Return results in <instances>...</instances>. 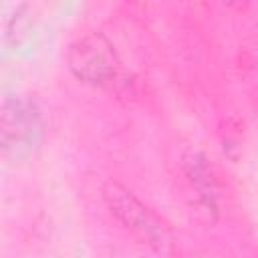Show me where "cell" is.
Segmentation results:
<instances>
[{
    "label": "cell",
    "instance_id": "cell-2",
    "mask_svg": "<svg viewBox=\"0 0 258 258\" xmlns=\"http://www.w3.org/2000/svg\"><path fill=\"white\" fill-rule=\"evenodd\" d=\"M44 121L34 99L24 95L8 97L2 105V149L8 157L22 159L34 151L42 137Z\"/></svg>",
    "mask_w": 258,
    "mask_h": 258
},
{
    "label": "cell",
    "instance_id": "cell-3",
    "mask_svg": "<svg viewBox=\"0 0 258 258\" xmlns=\"http://www.w3.org/2000/svg\"><path fill=\"white\" fill-rule=\"evenodd\" d=\"M69 69L79 81L105 87L117 79L121 62L113 44L101 32H91L71 44Z\"/></svg>",
    "mask_w": 258,
    "mask_h": 258
},
{
    "label": "cell",
    "instance_id": "cell-4",
    "mask_svg": "<svg viewBox=\"0 0 258 258\" xmlns=\"http://www.w3.org/2000/svg\"><path fill=\"white\" fill-rule=\"evenodd\" d=\"M183 167H185V175H187L189 183L194 185V189L198 191L200 200L210 210H216L218 185L214 181V175H212L210 167L206 165V159L198 153H189V155L183 157Z\"/></svg>",
    "mask_w": 258,
    "mask_h": 258
},
{
    "label": "cell",
    "instance_id": "cell-1",
    "mask_svg": "<svg viewBox=\"0 0 258 258\" xmlns=\"http://www.w3.org/2000/svg\"><path fill=\"white\" fill-rule=\"evenodd\" d=\"M103 198L111 214L143 246L161 254H171L175 250V236L171 228L127 187L117 181H109L103 187Z\"/></svg>",
    "mask_w": 258,
    "mask_h": 258
}]
</instances>
